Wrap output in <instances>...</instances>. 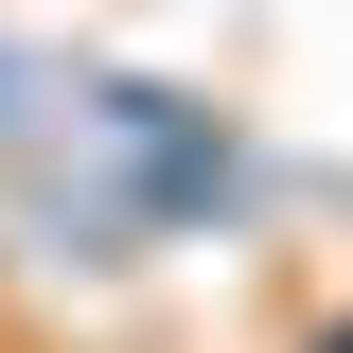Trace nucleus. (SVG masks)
Listing matches in <instances>:
<instances>
[{
  "instance_id": "nucleus-1",
  "label": "nucleus",
  "mask_w": 353,
  "mask_h": 353,
  "mask_svg": "<svg viewBox=\"0 0 353 353\" xmlns=\"http://www.w3.org/2000/svg\"><path fill=\"white\" fill-rule=\"evenodd\" d=\"M318 353H353V318H336V336H318Z\"/></svg>"
}]
</instances>
